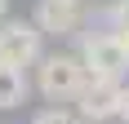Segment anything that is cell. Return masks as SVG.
I'll use <instances>...</instances> for the list:
<instances>
[{
    "label": "cell",
    "mask_w": 129,
    "mask_h": 124,
    "mask_svg": "<svg viewBox=\"0 0 129 124\" xmlns=\"http://www.w3.org/2000/svg\"><path fill=\"white\" fill-rule=\"evenodd\" d=\"M85 80H89V71H85L80 53H40L36 62V89L49 102H76Z\"/></svg>",
    "instance_id": "6da1fadb"
},
{
    "label": "cell",
    "mask_w": 129,
    "mask_h": 124,
    "mask_svg": "<svg viewBox=\"0 0 129 124\" xmlns=\"http://www.w3.org/2000/svg\"><path fill=\"white\" fill-rule=\"evenodd\" d=\"M80 62H85V71L89 75H120L129 71V31H116V27H107V31H93V36L80 40Z\"/></svg>",
    "instance_id": "7a4b0ae2"
},
{
    "label": "cell",
    "mask_w": 129,
    "mask_h": 124,
    "mask_svg": "<svg viewBox=\"0 0 129 124\" xmlns=\"http://www.w3.org/2000/svg\"><path fill=\"white\" fill-rule=\"evenodd\" d=\"M45 44H40V27L22 22V18H0V67H36Z\"/></svg>",
    "instance_id": "3957f363"
},
{
    "label": "cell",
    "mask_w": 129,
    "mask_h": 124,
    "mask_svg": "<svg viewBox=\"0 0 129 124\" xmlns=\"http://www.w3.org/2000/svg\"><path fill=\"white\" fill-rule=\"evenodd\" d=\"M120 102H125V84L111 80V75H89L85 89L76 93V115L89 124H107L120 120Z\"/></svg>",
    "instance_id": "277c9868"
},
{
    "label": "cell",
    "mask_w": 129,
    "mask_h": 124,
    "mask_svg": "<svg viewBox=\"0 0 129 124\" xmlns=\"http://www.w3.org/2000/svg\"><path fill=\"white\" fill-rule=\"evenodd\" d=\"M31 22L40 27V36H76L85 27V9L80 0H40Z\"/></svg>",
    "instance_id": "5b68a950"
},
{
    "label": "cell",
    "mask_w": 129,
    "mask_h": 124,
    "mask_svg": "<svg viewBox=\"0 0 129 124\" xmlns=\"http://www.w3.org/2000/svg\"><path fill=\"white\" fill-rule=\"evenodd\" d=\"M27 71L18 67H0V111H13V106H22L27 102Z\"/></svg>",
    "instance_id": "8992f818"
},
{
    "label": "cell",
    "mask_w": 129,
    "mask_h": 124,
    "mask_svg": "<svg viewBox=\"0 0 129 124\" xmlns=\"http://www.w3.org/2000/svg\"><path fill=\"white\" fill-rule=\"evenodd\" d=\"M31 124H85V120L76 111H67V106H49V111H40Z\"/></svg>",
    "instance_id": "52a82bcc"
},
{
    "label": "cell",
    "mask_w": 129,
    "mask_h": 124,
    "mask_svg": "<svg viewBox=\"0 0 129 124\" xmlns=\"http://www.w3.org/2000/svg\"><path fill=\"white\" fill-rule=\"evenodd\" d=\"M107 22L116 27V31H129V0H116V5L107 9Z\"/></svg>",
    "instance_id": "ba28073f"
},
{
    "label": "cell",
    "mask_w": 129,
    "mask_h": 124,
    "mask_svg": "<svg viewBox=\"0 0 129 124\" xmlns=\"http://www.w3.org/2000/svg\"><path fill=\"white\" fill-rule=\"evenodd\" d=\"M120 120L129 124V89H125V102H120Z\"/></svg>",
    "instance_id": "9c48e42d"
},
{
    "label": "cell",
    "mask_w": 129,
    "mask_h": 124,
    "mask_svg": "<svg viewBox=\"0 0 129 124\" xmlns=\"http://www.w3.org/2000/svg\"><path fill=\"white\" fill-rule=\"evenodd\" d=\"M0 18H9V0H0Z\"/></svg>",
    "instance_id": "30bf717a"
}]
</instances>
